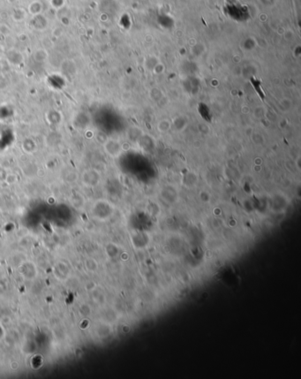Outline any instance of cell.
<instances>
[{
  "label": "cell",
  "mask_w": 301,
  "mask_h": 379,
  "mask_svg": "<svg viewBox=\"0 0 301 379\" xmlns=\"http://www.w3.org/2000/svg\"><path fill=\"white\" fill-rule=\"evenodd\" d=\"M171 128V123L168 119H162L157 123V130L160 133H166Z\"/></svg>",
  "instance_id": "obj_2"
},
{
  "label": "cell",
  "mask_w": 301,
  "mask_h": 379,
  "mask_svg": "<svg viewBox=\"0 0 301 379\" xmlns=\"http://www.w3.org/2000/svg\"><path fill=\"white\" fill-rule=\"evenodd\" d=\"M252 139L254 141V143H256V144H262L264 141V138L259 133H253V136H252Z\"/></svg>",
  "instance_id": "obj_4"
},
{
  "label": "cell",
  "mask_w": 301,
  "mask_h": 379,
  "mask_svg": "<svg viewBox=\"0 0 301 379\" xmlns=\"http://www.w3.org/2000/svg\"><path fill=\"white\" fill-rule=\"evenodd\" d=\"M282 106L284 107V109L285 110H290L291 109V103L289 101V100H287V103L285 102V103H281Z\"/></svg>",
  "instance_id": "obj_5"
},
{
  "label": "cell",
  "mask_w": 301,
  "mask_h": 379,
  "mask_svg": "<svg viewBox=\"0 0 301 379\" xmlns=\"http://www.w3.org/2000/svg\"><path fill=\"white\" fill-rule=\"evenodd\" d=\"M105 152L111 157L118 156L122 152V145L118 141L114 139H108L103 144Z\"/></svg>",
  "instance_id": "obj_1"
},
{
  "label": "cell",
  "mask_w": 301,
  "mask_h": 379,
  "mask_svg": "<svg viewBox=\"0 0 301 379\" xmlns=\"http://www.w3.org/2000/svg\"><path fill=\"white\" fill-rule=\"evenodd\" d=\"M300 156H298V158L296 159V164H297V167H298V169L300 170Z\"/></svg>",
  "instance_id": "obj_7"
},
{
  "label": "cell",
  "mask_w": 301,
  "mask_h": 379,
  "mask_svg": "<svg viewBox=\"0 0 301 379\" xmlns=\"http://www.w3.org/2000/svg\"><path fill=\"white\" fill-rule=\"evenodd\" d=\"M241 111H242V112H243V113H245V114L249 113V112H249L250 110H249V108H248L247 106H245V107H243Z\"/></svg>",
  "instance_id": "obj_6"
},
{
  "label": "cell",
  "mask_w": 301,
  "mask_h": 379,
  "mask_svg": "<svg viewBox=\"0 0 301 379\" xmlns=\"http://www.w3.org/2000/svg\"><path fill=\"white\" fill-rule=\"evenodd\" d=\"M265 111H264L263 109L262 108V107H258V108H256L255 110H254V117L256 118H258V119H261V118H263L264 117H265Z\"/></svg>",
  "instance_id": "obj_3"
}]
</instances>
